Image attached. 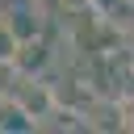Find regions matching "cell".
Masks as SVG:
<instances>
[{"label": "cell", "mask_w": 134, "mask_h": 134, "mask_svg": "<svg viewBox=\"0 0 134 134\" xmlns=\"http://www.w3.org/2000/svg\"><path fill=\"white\" fill-rule=\"evenodd\" d=\"M38 4H59V0H38Z\"/></svg>", "instance_id": "cell-4"}, {"label": "cell", "mask_w": 134, "mask_h": 134, "mask_svg": "<svg viewBox=\"0 0 134 134\" xmlns=\"http://www.w3.org/2000/svg\"><path fill=\"white\" fill-rule=\"evenodd\" d=\"M13 100H17L21 117H29V121H46V117L59 113V92H54L50 84H42V80H29V75L17 80Z\"/></svg>", "instance_id": "cell-1"}, {"label": "cell", "mask_w": 134, "mask_h": 134, "mask_svg": "<svg viewBox=\"0 0 134 134\" xmlns=\"http://www.w3.org/2000/svg\"><path fill=\"white\" fill-rule=\"evenodd\" d=\"M117 126H121V130H134V96L117 100Z\"/></svg>", "instance_id": "cell-2"}, {"label": "cell", "mask_w": 134, "mask_h": 134, "mask_svg": "<svg viewBox=\"0 0 134 134\" xmlns=\"http://www.w3.org/2000/svg\"><path fill=\"white\" fill-rule=\"evenodd\" d=\"M126 4H134V0H126Z\"/></svg>", "instance_id": "cell-5"}, {"label": "cell", "mask_w": 134, "mask_h": 134, "mask_svg": "<svg viewBox=\"0 0 134 134\" xmlns=\"http://www.w3.org/2000/svg\"><path fill=\"white\" fill-rule=\"evenodd\" d=\"M0 105H4V84H0Z\"/></svg>", "instance_id": "cell-3"}]
</instances>
